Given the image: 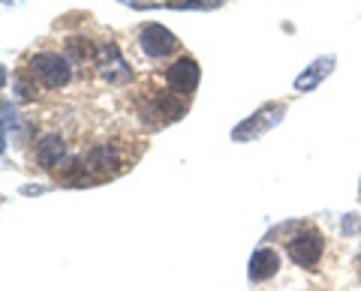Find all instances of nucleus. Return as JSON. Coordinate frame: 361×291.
I'll return each mask as SVG.
<instances>
[{
  "instance_id": "1",
  "label": "nucleus",
  "mask_w": 361,
  "mask_h": 291,
  "mask_svg": "<svg viewBox=\"0 0 361 291\" xmlns=\"http://www.w3.org/2000/svg\"><path fill=\"white\" fill-rule=\"evenodd\" d=\"M27 75L33 78V82H39L42 87H49V91H58V87L70 84L73 70H70V63H66L63 54H58V51H39V54H33V58H30Z\"/></svg>"
},
{
  "instance_id": "7",
  "label": "nucleus",
  "mask_w": 361,
  "mask_h": 291,
  "mask_svg": "<svg viewBox=\"0 0 361 291\" xmlns=\"http://www.w3.org/2000/svg\"><path fill=\"white\" fill-rule=\"evenodd\" d=\"M85 172L94 174V181H106V177L121 172V153L111 144H97L85 153Z\"/></svg>"
},
{
  "instance_id": "8",
  "label": "nucleus",
  "mask_w": 361,
  "mask_h": 291,
  "mask_svg": "<svg viewBox=\"0 0 361 291\" xmlns=\"http://www.w3.org/2000/svg\"><path fill=\"white\" fill-rule=\"evenodd\" d=\"M199 78H202V70L193 58H180L166 70V82L175 93H193L199 87Z\"/></svg>"
},
{
  "instance_id": "4",
  "label": "nucleus",
  "mask_w": 361,
  "mask_h": 291,
  "mask_svg": "<svg viewBox=\"0 0 361 291\" xmlns=\"http://www.w3.org/2000/svg\"><path fill=\"white\" fill-rule=\"evenodd\" d=\"M94 60H97V72L103 82H109V84H130L133 82V66L123 60L121 48L111 46V42L94 54Z\"/></svg>"
},
{
  "instance_id": "6",
  "label": "nucleus",
  "mask_w": 361,
  "mask_h": 291,
  "mask_svg": "<svg viewBox=\"0 0 361 291\" xmlns=\"http://www.w3.org/2000/svg\"><path fill=\"white\" fill-rule=\"evenodd\" d=\"M322 250H325V243L316 231H301L289 240V259L298 267H307V271H313V267L319 264Z\"/></svg>"
},
{
  "instance_id": "18",
  "label": "nucleus",
  "mask_w": 361,
  "mask_h": 291,
  "mask_svg": "<svg viewBox=\"0 0 361 291\" xmlns=\"http://www.w3.org/2000/svg\"><path fill=\"white\" fill-rule=\"evenodd\" d=\"M21 193H25V195H42V193H45V186H25Z\"/></svg>"
},
{
  "instance_id": "9",
  "label": "nucleus",
  "mask_w": 361,
  "mask_h": 291,
  "mask_svg": "<svg viewBox=\"0 0 361 291\" xmlns=\"http://www.w3.org/2000/svg\"><path fill=\"white\" fill-rule=\"evenodd\" d=\"M280 271V255L277 250H271V246H262V250H256L250 255V267H247V276L253 279V283H265V279L277 276Z\"/></svg>"
},
{
  "instance_id": "3",
  "label": "nucleus",
  "mask_w": 361,
  "mask_h": 291,
  "mask_svg": "<svg viewBox=\"0 0 361 291\" xmlns=\"http://www.w3.org/2000/svg\"><path fill=\"white\" fill-rule=\"evenodd\" d=\"M283 115H286V105H262L256 111V115H250L247 120H241L238 127L232 129V138L235 141H253V138H262L265 132H271L277 127L280 120H283Z\"/></svg>"
},
{
  "instance_id": "13",
  "label": "nucleus",
  "mask_w": 361,
  "mask_h": 291,
  "mask_svg": "<svg viewBox=\"0 0 361 291\" xmlns=\"http://www.w3.org/2000/svg\"><path fill=\"white\" fill-rule=\"evenodd\" d=\"M9 127H16V111L9 105V99H4V148L9 141Z\"/></svg>"
},
{
  "instance_id": "10",
  "label": "nucleus",
  "mask_w": 361,
  "mask_h": 291,
  "mask_svg": "<svg viewBox=\"0 0 361 291\" xmlns=\"http://www.w3.org/2000/svg\"><path fill=\"white\" fill-rule=\"evenodd\" d=\"M334 70V54H322V58H316L307 70H304L298 78H295V91L307 93V91H316L319 87L322 78H329Z\"/></svg>"
},
{
  "instance_id": "15",
  "label": "nucleus",
  "mask_w": 361,
  "mask_h": 291,
  "mask_svg": "<svg viewBox=\"0 0 361 291\" xmlns=\"http://www.w3.org/2000/svg\"><path fill=\"white\" fill-rule=\"evenodd\" d=\"M341 231H343V234H358V231H361V219H358V214H346Z\"/></svg>"
},
{
  "instance_id": "16",
  "label": "nucleus",
  "mask_w": 361,
  "mask_h": 291,
  "mask_svg": "<svg viewBox=\"0 0 361 291\" xmlns=\"http://www.w3.org/2000/svg\"><path fill=\"white\" fill-rule=\"evenodd\" d=\"M121 4H127V6H135V9H145V6H154L157 0H121Z\"/></svg>"
},
{
  "instance_id": "17",
  "label": "nucleus",
  "mask_w": 361,
  "mask_h": 291,
  "mask_svg": "<svg viewBox=\"0 0 361 291\" xmlns=\"http://www.w3.org/2000/svg\"><path fill=\"white\" fill-rule=\"evenodd\" d=\"M16 87H18V93H21V96H25V99H30V87H27V82H25V78H18V84H16Z\"/></svg>"
},
{
  "instance_id": "12",
  "label": "nucleus",
  "mask_w": 361,
  "mask_h": 291,
  "mask_svg": "<svg viewBox=\"0 0 361 291\" xmlns=\"http://www.w3.org/2000/svg\"><path fill=\"white\" fill-rule=\"evenodd\" d=\"M226 0H166V9H193V13H208L220 9Z\"/></svg>"
},
{
  "instance_id": "14",
  "label": "nucleus",
  "mask_w": 361,
  "mask_h": 291,
  "mask_svg": "<svg viewBox=\"0 0 361 291\" xmlns=\"http://www.w3.org/2000/svg\"><path fill=\"white\" fill-rule=\"evenodd\" d=\"M66 48H70V54H75V58H82V60L90 58V51H87L90 46L85 39H70V42H66Z\"/></svg>"
},
{
  "instance_id": "2",
  "label": "nucleus",
  "mask_w": 361,
  "mask_h": 291,
  "mask_svg": "<svg viewBox=\"0 0 361 291\" xmlns=\"http://www.w3.org/2000/svg\"><path fill=\"white\" fill-rule=\"evenodd\" d=\"M187 103L175 93H151L148 99L139 103V115L151 123V127H166V123H175L184 117Z\"/></svg>"
},
{
  "instance_id": "11",
  "label": "nucleus",
  "mask_w": 361,
  "mask_h": 291,
  "mask_svg": "<svg viewBox=\"0 0 361 291\" xmlns=\"http://www.w3.org/2000/svg\"><path fill=\"white\" fill-rule=\"evenodd\" d=\"M33 156H37V165H42V169H54V165H61L63 156H66V141L58 136V132H49V136L39 138Z\"/></svg>"
},
{
  "instance_id": "19",
  "label": "nucleus",
  "mask_w": 361,
  "mask_h": 291,
  "mask_svg": "<svg viewBox=\"0 0 361 291\" xmlns=\"http://www.w3.org/2000/svg\"><path fill=\"white\" fill-rule=\"evenodd\" d=\"M358 259H361V255H358Z\"/></svg>"
},
{
  "instance_id": "5",
  "label": "nucleus",
  "mask_w": 361,
  "mask_h": 291,
  "mask_svg": "<svg viewBox=\"0 0 361 291\" xmlns=\"http://www.w3.org/2000/svg\"><path fill=\"white\" fill-rule=\"evenodd\" d=\"M139 48L148 54V58H169V54L178 51V37L163 25H145L139 30Z\"/></svg>"
}]
</instances>
